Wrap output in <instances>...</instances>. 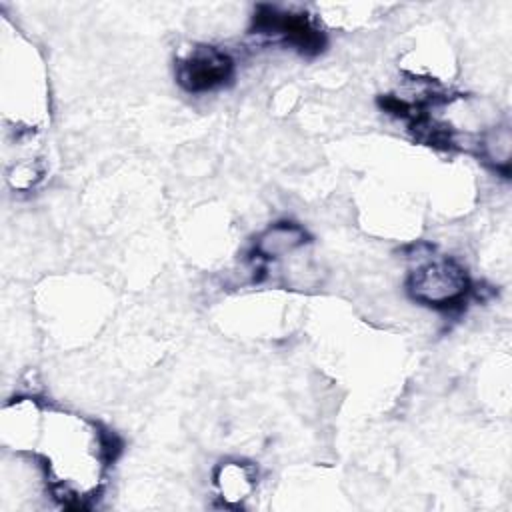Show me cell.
Segmentation results:
<instances>
[{
	"label": "cell",
	"instance_id": "obj_1",
	"mask_svg": "<svg viewBox=\"0 0 512 512\" xmlns=\"http://www.w3.org/2000/svg\"><path fill=\"white\" fill-rule=\"evenodd\" d=\"M408 290L414 300L434 308H454L464 302L470 280L454 260H432L410 274Z\"/></svg>",
	"mask_w": 512,
	"mask_h": 512
},
{
	"label": "cell",
	"instance_id": "obj_2",
	"mask_svg": "<svg viewBox=\"0 0 512 512\" xmlns=\"http://www.w3.org/2000/svg\"><path fill=\"white\" fill-rule=\"evenodd\" d=\"M232 70L234 62L226 52L212 46H198L178 60L176 76L188 92H208L226 84Z\"/></svg>",
	"mask_w": 512,
	"mask_h": 512
},
{
	"label": "cell",
	"instance_id": "obj_3",
	"mask_svg": "<svg viewBox=\"0 0 512 512\" xmlns=\"http://www.w3.org/2000/svg\"><path fill=\"white\" fill-rule=\"evenodd\" d=\"M256 34L280 38L302 52H318L322 50L324 38L318 28L304 14L276 12L272 8H264L256 18Z\"/></svg>",
	"mask_w": 512,
	"mask_h": 512
},
{
	"label": "cell",
	"instance_id": "obj_4",
	"mask_svg": "<svg viewBox=\"0 0 512 512\" xmlns=\"http://www.w3.org/2000/svg\"><path fill=\"white\" fill-rule=\"evenodd\" d=\"M304 244L306 232L302 226L294 222H278L260 234L254 250L260 258H282Z\"/></svg>",
	"mask_w": 512,
	"mask_h": 512
},
{
	"label": "cell",
	"instance_id": "obj_5",
	"mask_svg": "<svg viewBox=\"0 0 512 512\" xmlns=\"http://www.w3.org/2000/svg\"><path fill=\"white\" fill-rule=\"evenodd\" d=\"M252 480H254L252 468L244 464L220 466V472L216 476L220 492L226 498H244L252 488Z\"/></svg>",
	"mask_w": 512,
	"mask_h": 512
}]
</instances>
